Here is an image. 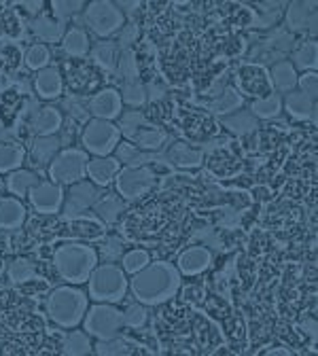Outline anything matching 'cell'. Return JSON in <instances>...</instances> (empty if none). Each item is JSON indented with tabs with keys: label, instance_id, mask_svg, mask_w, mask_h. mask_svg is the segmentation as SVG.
Returning <instances> with one entry per match:
<instances>
[{
	"label": "cell",
	"instance_id": "cell-1",
	"mask_svg": "<svg viewBox=\"0 0 318 356\" xmlns=\"http://www.w3.org/2000/svg\"><path fill=\"white\" fill-rule=\"evenodd\" d=\"M183 274L178 272V267L168 261H153L145 270L134 274L129 280V291L145 305H161L176 297Z\"/></svg>",
	"mask_w": 318,
	"mask_h": 356
},
{
	"label": "cell",
	"instance_id": "cell-2",
	"mask_svg": "<svg viewBox=\"0 0 318 356\" xmlns=\"http://www.w3.org/2000/svg\"><path fill=\"white\" fill-rule=\"evenodd\" d=\"M89 297L74 284L58 286L47 297V316L62 329H74L83 323Z\"/></svg>",
	"mask_w": 318,
	"mask_h": 356
},
{
	"label": "cell",
	"instance_id": "cell-3",
	"mask_svg": "<svg viewBox=\"0 0 318 356\" xmlns=\"http://www.w3.org/2000/svg\"><path fill=\"white\" fill-rule=\"evenodd\" d=\"M98 265V252L87 244H62L54 252V267L68 284L87 282Z\"/></svg>",
	"mask_w": 318,
	"mask_h": 356
},
{
	"label": "cell",
	"instance_id": "cell-4",
	"mask_svg": "<svg viewBox=\"0 0 318 356\" xmlns=\"http://www.w3.org/2000/svg\"><path fill=\"white\" fill-rule=\"evenodd\" d=\"M129 280L117 263L96 265L87 278V297L96 303H119L127 295Z\"/></svg>",
	"mask_w": 318,
	"mask_h": 356
},
{
	"label": "cell",
	"instance_id": "cell-5",
	"mask_svg": "<svg viewBox=\"0 0 318 356\" xmlns=\"http://www.w3.org/2000/svg\"><path fill=\"white\" fill-rule=\"evenodd\" d=\"M81 22L100 40H109L113 34H117L125 26L123 13L117 9L115 3H111V0H92V3H87L81 13Z\"/></svg>",
	"mask_w": 318,
	"mask_h": 356
},
{
	"label": "cell",
	"instance_id": "cell-6",
	"mask_svg": "<svg viewBox=\"0 0 318 356\" xmlns=\"http://www.w3.org/2000/svg\"><path fill=\"white\" fill-rule=\"evenodd\" d=\"M121 143V131L113 121L104 119H89L81 129V145L85 153L94 157L113 155L115 147Z\"/></svg>",
	"mask_w": 318,
	"mask_h": 356
},
{
	"label": "cell",
	"instance_id": "cell-7",
	"mask_svg": "<svg viewBox=\"0 0 318 356\" xmlns=\"http://www.w3.org/2000/svg\"><path fill=\"white\" fill-rule=\"evenodd\" d=\"M87 153L83 149H74V147H66L62 149L54 161L47 165V176L51 183H58L62 187H70L87 176Z\"/></svg>",
	"mask_w": 318,
	"mask_h": 356
},
{
	"label": "cell",
	"instance_id": "cell-8",
	"mask_svg": "<svg viewBox=\"0 0 318 356\" xmlns=\"http://www.w3.org/2000/svg\"><path fill=\"white\" fill-rule=\"evenodd\" d=\"M121 329H123V314L119 307H115V303H96L92 307H87L83 316V331L89 333V337L109 339L119 335Z\"/></svg>",
	"mask_w": 318,
	"mask_h": 356
},
{
	"label": "cell",
	"instance_id": "cell-9",
	"mask_svg": "<svg viewBox=\"0 0 318 356\" xmlns=\"http://www.w3.org/2000/svg\"><path fill=\"white\" fill-rule=\"evenodd\" d=\"M155 185V172L149 165L141 168H121L115 178V191L125 202H136L147 195Z\"/></svg>",
	"mask_w": 318,
	"mask_h": 356
},
{
	"label": "cell",
	"instance_id": "cell-10",
	"mask_svg": "<svg viewBox=\"0 0 318 356\" xmlns=\"http://www.w3.org/2000/svg\"><path fill=\"white\" fill-rule=\"evenodd\" d=\"M295 49V36L283 28L274 30L267 38H263L257 47L251 51V58H257L259 62L274 66L283 60H287L289 54H293Z\"/></svg>",
	"mask_w": 318,
	"mask_h": 356
},
{
	"label": "cell",
	"instance_id": "cell-11",
	"mask_svg": "<svg viewBox=\"0 0 318 356\" xmlns=\"http://www.w3.org/2000/svg\"><path fill=\"white\" fill-rule=\"evenodd\" d=\"M102 195L100 187L94 185L92 181H79L74 185H70L68 195H64V206H62V214L72 220L83 216L87 210H92V206L98 202V197Z\"/></svg>",
	"mask_w": 318,
	"mask_h": 356
},
{
	"label": "cell",
	"instance_id": "cell-12",
	"mask_svg": "<svg viewBox=\"0 0 318 356\" xmlns=\"http://www.w3.org/2000/svg\"><path fill=\"white\" fill-rule=\"evenodd\" d=\"M64 187L51 181H40L36 187L30 189L28 202L40 214H58L64 206Z\"/></svg>",
	"mask_w": 318,
	"mask_h": 356
},
{
	"label": "cell",
	"instance_id": "cell-13",
	"mask_svg": "<svg viewBox=\"0 0 318 356\" xmlns=\"http://www.w3.org/2000/svg\"><path fill=\"white\" fill-rule=\"evenodd\" d=\"M87 108H89L92 119H104V121L119 119L123 113V102L119 96V89H115V87L100 89L98 94L87 98Z\"/></svg>",
	"mask_w": 318,
	"mask_h": 356
},
{
	"label": "cell",
	"instance_id": "cell-14",
	"mask_svg": "<svg viewBox=\"0 0 318 356\" xmlns=\"http://www.w3.org/2000/svg\"><path fill=\"white\" fill-rule=\"evenodd\" d=\"M287 32L291 34H305L316 32V3L310 0H293L287 3Z\"/></svg>",
	"mask_w": 318,
	"mask_h": 356
},
{
	"label": "cell",
	"instance_id": "cell-15",
	"mask_svg": "<svg viewBox=\"0 0 318 356\" xmlns=\"http://www.w3.org/2000/svg\"><path fill=\"white\" fill-rule=\"evenodd\" d=\"M62 125H64L62 111L51 104L38 106L28 117V127L32 131V136H56V134L62 131Z\"/></svg>",
	"mask_w": 318,
	"mask_h": 356
},
{
	"label": "cell",
	"instance_id": "cell-16",
	"mask_svg": "<svg viewBox=\"0 0 318 356\" xmlns=\"http://www.w3.org/2000/svg\"><path fill=\"white\" fill-rule=\"evenodd\" d=\"M113 153H115L117 161L121 165H125V168H141V165H149L151 161H164V163H168L164 149L161 151H155V153H149V151H143V149H138V147L127 143V140H121L115 147Z\"/></svg>",
	"mask_w": 318,
	"mask_h": 356
},
{
	"label": "cell",
	"instance_id": "cell-17",
	"mask_svg": "<svg viewBox=\"0 0 318 356\" xmlns=\"http://www.w3.org/2000/svg\"><path fill=\"white\" fill-rule=\"evenodd\" d=\"M62 151V140L60 134L56 136H34L30 143V163L34 165V170H47V165L54 161V157Z\"/></svg>",
	"mask_w": 318,
	"mask_h": 356
},
{
	"label": "cell",
	"instance_id": "cell-18",
	"mask_svg": "<svg viewBox=\"0 0 318 356\" xmlns=\"http://www.w3.org/2000/svg\"><path fill=\"white\" fill-rule=\"evenodd\" d=\"M210 263H212V250L204 244H198L180 252L176 267H178V272L185 276H198L204 270H208Z\"/></svg>",
	"mask_w": 318,
	"mask_h": 356
},
{
	"label": "cell",
	"instance_id": "cell-19",
	"mask_svg": "<svg viewBox=\"0 0 318 356\" xmlns=\"http://www.w3.org/2000/svg\"><path fill=\"white\" fill-rule=\"evenodd\" d=\"M119 170H121V163L117 161L115 155L92 157L87 161V178L98 187H109L111 183H115Z\"/></svg>",
	"mask_w": 318,
	"mask_h": 356
},
{
	"label": "cell",
	"instance_id": "cell-20",
	"mask_svg": "<svg viewBox=\"0 0 318 356\" xmlns=\"http://www.w3.org/2000/svg\"><path fill=\"white\" fill-rule=\"evenodd\" d=\"M34 89L40 100H58L64 92L60 70L56 66H47V68L38 70L34 76Z\"/></svg>",
	"mask_w": 318,
	"mask_h": 356
},
{
	"label": "cell",
	"instance_id": "cell-21",
	"mask_svg": "<svg viewBox=\"0 0 318 356\" xmlns=\"http://www.w3.org/2000/svg\"><path fill=\"white\" fill-rule=\"evenodd\" d=\"M283 111H287L297 121H314L316 119V98L293 89L283 98Z\"/></svg>",
	"mask_w": 318,
	"mask_h": 356
},
{
	"label": "cell",
	"instance_id": "cell-22",
	"mask_svg": "<svg viewBox=\"0 0 318 356\" xmlns=\"http://www.w3.org/2000/svg\"><path fill=\"white\" fill-rule=\"evenodd\" d=\"M166 159H168L170 165L183 168V170H193V168L202 165L204 151L193 149V147H189L185 143H174V145L166 147Z\"/></svg>",
	"mask_w": 318,
	"mask_h": 356
},
{
	"label": "cell",
	"instance_id": "cell-23",
	"mask_svg": "<svg viewBox=\"0 0 318 356\" xmlns=\"http://www.w3.org/2000/svg\"><path fill=\"white\" fill-rule=\"evenodd\" d=\"M127 143L136 145L143 151L155 153V151H161L164 147H168V131L149 123V125L141 127L138 131H134Z\"/></svg>",
	"mask_w": 318,
	"mask_h": 356
},
{
	"label": "cell",
	"instance_id": "cell-24",
	"mask_svg": "<svg viewBox=\"0 0 318 356\" xmlns=\"http://www.w3.org/2000/svg\"><path fill=\"white\" fill-rule=\"evenodd\" d=\"M240 108H244V98H242V94L238 92V89H234V87H225L221 94H216L212 100H210V104H208V111L212 113V115H216V117H227V115H232V113H236V111H240Z\"/></svg>",
	"mask_w": 318,
	"mask_h": 356
},
{
	"label": "cell",
	"instance_id": "cell-25",
	"mask_svg": "<svg viewBox=\"0 0 318 356\" xmlns=\"http://www.w3.org/2000/svg\"><path fill=\"white\" fill-rule=\"evenodd\" d=\"M30 32L45 42H62L66 26L64 22H58L49 15H38L30 22Z\"/></svg>",
	"mask_w": 318,
	"mask_h": 356
},
{
	"label": "cell",
	"instance_id": "cell-26",
	"mask_svg": "<svg viewBox=\"0 0 318 356\" xmlns=\"http://www.w3.org/2000/svg\"><path fill=\"white\" fill-rule=\"evenodd\" d=\"M26 220V206L19 197H0V229H19Z\"/></svg>",
	"mask_w": 318,
	"mask_h": 356
},
{
	"label": "cell",
	"instance_id": "cell-27",
	"mask_svg": "<svg viewBox=\"0 0 318 356\" xmlns=\"http://www.w3.org/2000/svg\"><path fill=\"white\" fill-rule=\"evenodd\" d=\"M38 183H40L38 174L32 172V170H24V168L9 172L7 178H5V187L13 197H28L30 189L36 187Z\"/></svg>",
	"mask_w": 318,
	"mask_h": 356
},
{
	"label": "cell",
	"instance_id": "cell-28",
	"mask_svg": "<svg viewBox=\"0 0 318 356\" xmlns=\"http://www.w3.org/2000/svg\"><path fill=\"white\" fill-rule=\"evenodd\" d=\"M92 210L96 212V216L106 222V225H113V222L119 220V216L123 214L125 210V200L119 197V193H104L98 197V202L92 206Z\"/></svg>",
	"mask_w": 318,
	"mask_h": 356
},
{
	"label": "cell",
	"instance_id": "cell-29",
	"mask_svg": "<svg viewBox=\"0 0 318 356\" xmlns=\"http://www.w3.org/2000/svg\"><path fill=\"white\" fill-rule=\"evenodd\" d=\"M62 49L72 58H85L92 51V40H89V34L81 26H72L62 38Z\"/></svg>",
	"mask_w": 318,
	"mask_h": 356
},
{
	"label": "cell",
	"instance_id": "cell-30",
	"mask_svg": "<svg viewBox=\"0 0 318 356\" xmlns=\"http://www.w3.org/2000/svg\"><path fill=\"white\" fill-rule=\"evenodd\" d=\"M289 62L293 64L295 70L316 72V66H318V44H316V40H305L299 44V47H295Z\"/></svg>",
	"mask_w": 318,
	"mask_h": 356
},
{
	"label": "cell",
	"instance_id": "cell-31",
	"mask_svg": "<svg viewBox=\"0 0 318 356\" xmlns=\"http://www.w3.org/2000/svg\"><path fill=\"white\" fill-rule=\"evenodd\" d=\"M297 70L293 68V64L289 60H283L278 64L271 66V83H274L276 92L283 96H287L293 89H297Z\"/></svg>",
	"mask_w": 318,
	"mask_h": 356
},
{
	"label": "cell",
	"instance_id": "cell-32",
	"mask_svg": "<svg viewBox=\"0 0 318 356\" xmlns=\"http://www.w3.org/2000/svg\"><path fill=\"white\" fill-rule=\"evenodd\" d=\"M248 111L253 113L255 119H278L283 115V96L280 94H269L263 98H255L248 106Z\"/></svg>",
	"mask_w": 318,
	"mask_h": 356
},
{
	"label": "cell",
	"instance_id": "cell-33",
	"mask_svg": "<svg viewBox=\"0 0 318 356\" xmlns=\"http://www.w3.org/2000/svg\"><path fill=\"white\" fill-rule=\"evenodd\" d=\"M223 127H227L232 134H236V136H248V134H253L257 129V119L253 117V113L248 108H240L232 115H227L221 119Z\"/></svg>",
	"mask_w": 318,
	"mask_h": 356
},
{
	"label": "cell",
	"instance_id": "cell-34",
	"mask_svg": "<svg viewBox=\"0 0 318 356\" xmlns=\"http://www.w3.org/2000/svg\"><path fill=\"white\" fill-rule=\"evenodd\" d=\"M94 346L92 339H89V333L85 331H77V327L72 331H68L62 339V354L68 356H85V354H92Z\"/></svg>",
	"mask_w": 318,
	"mask_h": 356
},
{
	"label": "cell",
	"instance_id": "cell-35",
	"mask_svg": "<svg viewBox=\"0 0 318 356\" xmlns=\"http://www.w3.org/2000/svg\"><path fill=\"white\" fill-rule=\"evenodd\" d=\"M26 161V149L17 143H0V174L19 170Z\"/></svg>",
	"mask_w": 318,
	"mask_h": 356
},
{
	"label": "cell",
	"instance_id": "cell-36",
	"mask_svg": "<svg viewBox=\"0 0 318 356\" xmlns=\"http://www.w3.org/2000/svg\"><path fill=\"white\" fill-rule=\"evenodd\" d=\"M92 58L94 62L109 72H115L117 68V60H119V44L115 40H100L96 42V47L92 49Z\"/></svg>",
	"mask_w": 318,
	"mask_h": 356
},
{
	"label": "cell",
	"instance_id": "cell-37",
	"mask_svg": "<svg viewBox=\"0 0 318 356\" xmlns=\"http://www.w3.org/2000/svg\"><path fill=\"white\" fill-rule=\"evenodd\" d=\"M121 102L127 104L129 108H141L147 104V85L141 83L138 79L136 81H123L121 85Z\"/></svg>",
	"mask_w": 318,
	"mask_h": 356
},
{
	"label": "cell",
	"instance_id": "cell-38",
	"mask_svg": "<svg viewBox=\"0 0 318 356\" xmlns=\"http://www.w3.org/2000/svg\"><path fill=\"white\" fill-rule=\"evenodd\" d=\"M62 111H66L70 121L81 123V125H85L89 119H92V115H89V108H87V98L77 96V94H68L62 100Z\"/></svg>",
	"mask_w": 318,
	"mask_h": 356
},
{
	"label": "cell",
	"instance_id": "cell-39",
	"mask_svg": "<svg viewBox=\"0 0 318 356\" xmlns=\"http://www.w3.org/2000/svg\"><path fill=\"white\" fill-rule=\"evenodd\" d=\"M145 125H149L145 113L132 108V111H123V113H121L119 125H117V127H119V131H121V138L129 140V138H132V134H134V131H138V129L145 127Z\"/></svg>",
	"mask_w": 318,
	"mask_h": 356
},
{
	"label": "cell",
	"instance_id": "cell-40",
	"mask_svg": "<svg viewBox=\"0 0 318 356\" xmlns=\"http://www.w3.org/2000/svg\"><path fill=\"white\" fill-rule=\"evenodd\" d=\"M149 263H151V257H149L147 250H143V248H134V250H129V252H123V257H121V270H123L125 274L134 276V274H138L141 270H145V267H147Z\"/></svg>",
	"mask_w": 318,
	"mask_h": 356
},
{
	"label": "cell",
	"instance_id": "cell-41",
	"mask_svg": "<svg viewBox=\"0 0 318 356\" xmlns=\"http://www.w3.org/2000/svg\"><path fill=\"white\" fill-rule=\"evenodd\" d=\"M49 60H51V54H49V47L42 42H34L28 47L26 56H24V62L30 70H42L49 66Z\"/></svg>",
	"mask_w": 318,
	"mask_h": 356
},
{
	"label": "cell",
	"instance_id": "cell-42",
	"mask_svg": "<svg viewBox=\"0 0 318 356\" xmlns=\"http://www.w3.org/2000/svg\"><path fill=\"white\" fill-rule=\"evenodd\" d=\"M7 276L13 284H26L36 276V270L28 259H13L7 267Z\"/></svg>",
	"mask_w": 318,
	"mask_h": 356
},
{
	"label": "cell",
	"instance_id": "cell-43",
	"mask_svg": "<svg viewBox=\"0 0 318 356\" xmlns=\"http://www.w3.org/2000/svg\"><path fill=\"white\" fill-rule=\"evenodd\" d=\"M94 352L100 356H125V354H132V346L123 337L115 335L109 339H98V343L94 346Z\"/></svg>",
	"mask_w": 318,
	"mask_h": 356
},
{
	"label": "cell",
	"instance_id": "cell-44",
	"mask_svg": "<svg viewBox=\"0 0 318 356\" xmlns=\"http://www.w3.org/2000/svg\"><path fill=\"white\" fill-rule=\"evenodd\" d=\"M123 327H129V329H143L149 321V312H147V305L136 301V303H129L123 312Z\"/></svg>",
	"mask_w": 318,
	"mask_h": 356
},
{
	"label": "cell",
	"instance_id": "cell-45",
	"mask_svg": "<svg viewBox=\"0 0 318 356\" xmlns=\"http://www.w3.org/2000/svg\"><path fill=\"white\" fill-rule=\"evenodd\" d=\"M115 74L121 76L123 81H136L138 79V64H136V54L132 49H121Z\"/></svg>",
	"mask_w": 318,
	"mask_h": 356
},
{
	"label": "cell",
	"instance_id": "cell-46",
	"mask_svg": "<svg viewBox=\"0 0 318 356\" xmlns=\"http://www.w3.org/2000/svg\"><path fill=\"white\" fill-rule=\"evenodd\" d=\"M83 9H85L83 0H51V13H54V19L58 22H66L83 13Z\"/></svg>",
	"mask_w": 318,
	"mask_h": 356
},
{
	"label": "cell",
	"instance_id": "cell-47",
	"mask_svg": "<svg viewBox=\"0 0 318 356\" xmlns=\"http://www.w3.org/2000/svg\"><path fill=\"white\" fill-rule=\"evenodd\" d=\"M257 7H261L259 24L263 28H269V26H276V22L283 15V7H287V3H259Z\"/></svg>",
	"mask_w": 318,
	"mask_h": 356
},
{
	"label": "cell",
	"instance_id": "cell-48",
	"mask_svg": "<svg viewBox=\"0 0 318 356\" xmlns=\"http://www.w3.org/2000/svg\"><path fill=\"white\" fill-rule=\"evenodd\" d=\"M123 242L117 238V236H109L104 242H102V246H100V254H102V259L106 261V263H115V261H119L121 257H123Z\"/></svg>",
	"mask_w": 318,
	"mask_h": 356
},
{
	"label": "cell",
	"instance_id": "cell-49",
	"mask_svg": "<svg viewBox=\"0 0 318 356\" xmlns=\"http://www.w3.org/2000/svg\"><path fill=\"white\" fill-rule=\"evenodd\" d=\"M141 36V28L136 26V22H127L119 32H117V44L121 49H129V44L132 42H136V38Z\"/></svg>",
	"mask_w": 318,
	"mask_h": 356
},
{
	"label": "cell",
	"instance_id": "cell-50",
	"mask_svg": "<svg viewBox=\"0 0 318 356\" xmlns=\"http://www.w3.org/2000/svg\"><path fill=\"white\" fill-rule=\"evenodd\" d=\"M297 89L303 94H308L310 98H316V94H318V74L316 72H301L297 76Z\"/></svg>",
	"mask_w": 318,
	"mask_h": 356
},
{
	"label": "cell",
	"instance_id": "cell-51",
	"mask_svg": "<svg viewBox=\"0 0 318 356\" xmlns=\"http://www.w3.org/2000/svg\"><path fill=\"white\" fill-rule=\"evenodd\" d=\"M115 5H117V9L123 13L125 22H127V19L134 22L136 13H138V9H141V3H136V0H119V3H115Z\"/></svg>",
	"mask_w": 318,
	"mask_h": 356
},
{
	"label": "cell",
	"instance_id": "cell-52",
	"mask_svg": "<svg viewBox=\"0 0 318 356\" xmlns=\"http://www.w3.org/2000/svg\"><path fill=\"white\" fill-rule=\"evenodd\" d=\"M196 238H200L204 246L221 248V246H218V236H216V232H214L212 227H204V232H202V229H198V232H196Z\"/></svg>",
	"mask_w": 318,
	"mask_h": 356
},
{
	"label": "cell",
	"instance_id": "cell-53",
	"mask_svg": "<svg viewBox=\"0 0 318 356\" xmlns=\"http://www.w3.org/2000/svg\"><path fill=\"white\" fill-rule=\"evenodd\" d=\"M166 96V89L161 85H147V102H157Z\"/></svg>",
	"mask_w": 318,
	"mask_h": 356
},
{
	"label": "cell",
	"instance_id": "cell-54",
	"mask_svg": "<svg viewBox=\"0 0 318 356\" xmlns=\"http://www.w3.org/2000/svg\"><path fill=\"white\" fill-rule=\"evenodd\" d=\"M301 329H303V333H308L312 339L316 337V321H314V318H310L308 323H301Z\"/></svg>",
	"mask_w": 318,
	"mask_h": 356
},
{
	"label": "cell",
	"instance_id": "cell-55",
	"mask_svg": "<svg viewBox=\"0 0 318 356\" xmlns=\"http://www.w3.org/2000/svg\"><path fill=\"white\" fill-rule=\"evenodd\" d=\"M265 354H267V356H289L291 350H287V348H271V350H267Z\"/></svg>",
	"mask_w": 318,
	"mask_h": 356
},
{
	"label": "cell",
	"instance_id": "cell-56",
	"mask_svg": "<svg viewBox=\"0 0 318 356\" xmlns=\"http://www.w3.org/2000/svg\"><path fill=\"white\" fill-rule=\"evenodd\" d=\"M19 5L26 7L28 13H38V9L42 7V3H38V0H36V3H19Z\"/></svg>",
	"mask_w": 318,
	"mask_h": 356
}]
</instances>
